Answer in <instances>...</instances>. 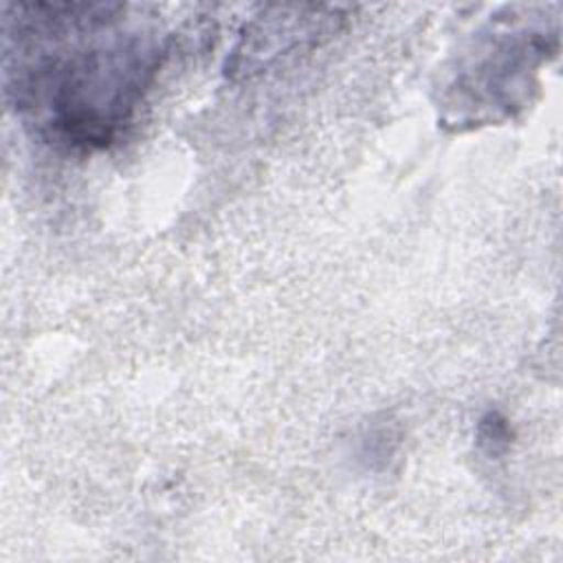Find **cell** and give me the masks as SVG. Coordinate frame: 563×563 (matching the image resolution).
<instances>
[{
	"mask_svg": "<svg viewBox=\"0 0 563 563\" xmlns=\"http://www.w3.org/2000/svg\"><path fill=\"white\" fill-rule=\"evenodd\" d=\"M477 442L490 455L501 453L508 446V442H510V429H508L506 420L499 413H495V411L486 413L479 420V427H477Z\"/></svg>",
	"mask_w": 563,
	"mask_h": 563,
	"instance_id": "7a4b0ae2",
	"label": "cell"
},
{
	"mask_svg": "<svg viewBox=\"0 0 563 563\" xmlns=\"http://www.w3.org/2000/svg\"><path fill=\"white\" fill-rule=\"evenodd\" d=\"M20 15L57 46H35V59L15 70L18 103L53 139L68 145L99 147L114 139L158 66V46L139 37L108 44L59 46L42 24L33 4H20Z\"/></svg>",
	"mask_w": 563,
	"mask_h": 563,
	"instance_id": "6da1fadb",
	"label": "cell"
}]
</instances>
